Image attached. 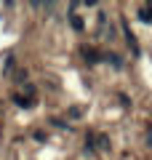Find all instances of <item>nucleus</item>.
Wrapping results in <instances>:
<instances>
[{"instance_id":"nucleus-2","label":"nucleus","mask_w":152,"mask_h":160,"mask_svg":"<svg viewBox=\"0 0 152 160\" xmlns=\"http://www.w3.org/2000/svg\"><path fill=\"white\" fill-rule=\"evenodd\" d=\"M120 24H123V32H125V43H128V46H131V51H134V56H139V43H136L134 32H131V29H128V22H125V19H123V22H120Z\"/></svg>"},{"instance_id":"nucleus-6","label":"nucleus","mask_w":152,"mask_h":160,"mask_svg":"<svg viewBox=\"0 0 152 160\" xmlns=\"http://www.w3.org/2000/svg\"><path fill=\"white\" fill-rule=\"evenodd\" d=\"M69 22H72V27L78 29V32L83 29V19H80V16H75V13H72V16H69Z\"/></svg>"},{"instance_id":"nucleus-7","label":"nucleus","mask_w":152,"mask_h":160,"mask_svg":"<svg viewBox=\"0 0 152 160\" xmlns=\"http://www.w3.org/2000/svg\"><path fill=\"white\" fill-rule=\"evenodd\" d=\"M99 149H109V142H107V136H99Z\"/></svg>"},{"instance_id":"nucleus-1","label":"nucleus","mask_w":152,"mask_h":160,"mask_svg":"<svg viewBox=\"0 0 152 160\" xmlns=\"http://www.w3.org/2000/svg\"><path fill=\"white\" fill-rule=\"evenodd\" d=\"M99 38H101V40H107V38L112 40V38H115V29H112V24L107 22V16H104V13L99 16Z\"/></svg>"},{"instance_id":"nucleus-3","label":"nucleus","mask_w":152,"mask_h":160,"mask_svg":"<svg viewBox=\"0 0 152 160\" xmlns=\"http://www.w3.org/2000/svg\"><path fill=\"white\" fill-rule=\"evenodd\" d=\"M80 53L85 56V62H88V64H96V62H99V53H96L94 46H83V48H80Z\"/></svg>"},{"instance_id":"nucleus-4","label":"nucleus","mask_w":152,"mask_h":160,"mask_svg":"<svg viewBox=\"0 0 152 160\" xmlns=\"http://www.w3.org/2000/svg\"><path fill=\"white\" fill-rule=\"evenodd\" d=\"M13 104H16V107H24V109H32L35 99H24V96H19V93H13Z\"/></svg>"},{"instance_id":"nucleus-5","label":"nucleus","mask_w":152,"mask_h":160,"mask_svg":"<svg viewBox=\"0 0 152 160\" xmlns=\"http://www.w3.org/2000/svg\"><path fill=\"white\" fill-rule=\"evenodd\" d=\"M139 16H141V22H147V24L152 22V11H149V8H141V11H139Z\"/></svg>"}]
</instances>
